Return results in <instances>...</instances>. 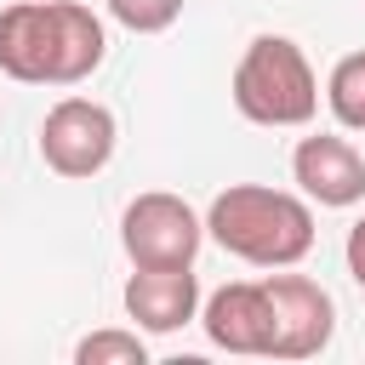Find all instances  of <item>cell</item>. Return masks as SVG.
Masks as SVG:
<instances>
[{
  "mask_svg": "<svg viewBox=\"0 0 365 365\" xmlns=\"http://www.w3.org/2000/svg\"><path fill=\"white\" fill-rule=\"evenodd\" d=\"M103 57V17L80 0H11L0 11V74L17 86H80Z\"/></svg>",
  "mask_w": 365,
  "mask_h": 365,
  "instance_id": "6da1fadb",
  "label": "cell"
},
{
  "mask_svg": "<svg viewBox=\"0 0 365 365\" xmlns=\"http://www.w3.org/2000/svg\"><path fill=\"white\" fill-rule=\"evenodd\" d=\"M205 234L251 268H297L314 251V200L268 182H228L205 211Z\"/></svg>",
  "mask_w": 365,
  "mask_h": 365,
  "instance_id": "7a4b0ae2",
  "label": "cell"
},
{
  "mask_svg": "<svg viewBox=\"0 0 365 365\" xmlns=\"http://www.w3.org/2000/svg\"><path fill=\"white\" fill-rule=\"evenodd\" d=\"M234 108L251 125H308L319 114V80L297 40L257 34L234 63Z\"/></svg>",
  "mask_w": 365,
  "mask_h": 365,
  "instance_id": "3957f363",
  "label": "cell"
},
{
  "mask_svg": "<svg viewBox=\"0 0 365 365\" xmlns=\"http://www.w3.org/2000/svg\"><path fill=\"white\" fill-rule=\"evenodd\" d=\"M205 240V217L165 188H148L125 205L120 217V245L131 257V268H194Z\"/></svg>",
  "mask_w": 365,
  "mask_h": 365,
  "instance_id": "277c9868",
  "label": "cell"
},
{
  "mask_svg": "<svg viewBox=\"0 0 365 365\" xmlns=\"http://www.w3.org/2000/svg\"><path fill=\"white\" fill-rule=\"evenodd\" d=\"M114 143H120L114 108L97 103V97H63L40 120V160L57 177H74V182L80 177H97L114 160Z\"/></svg>",
  "mask_w": 365,
  "mask_h": 365,
  "instance_id": "5b68a950",
  "label": "cell"
},
{
  "mask_svg": "<svg viewBox=\"0 0 365 365\" xmlns=\"http://www.w3.org/2000/svg\"><path fill=\"white\" fill-rule=\"evenodd\" d=\"M268 302H274V354L268 359H314L325 354L336 331V302L319 279L308 274H268Z\"/></svg>",
  "mask_w": 365,
  "mask_h": 365,
  "instance_id": "8992f818",
  "label": "cell"
},
{
  "mask_svg": "<svg viewBox=\"0 0 365 365\" xmlns=\"http://www.w3.org/2000/svg\"><path fill=\"white\" fill-rule=\"evenodd\" d=\"M200 325L222 354H274V302L262 279H228L200 302Z\"/></svg>",
  "mask_w": 365,
  "mask_h": 365,
  "instance_id": "52a82bcc",
  "label": "cell"
},
{
  "mask_svg": "<svg viewBox=\"0 0 365 365\" xmlns=\"http://www.w3.org/2000/svg\"><path fill=\"white\" fill-rule=\"evenodd\" d=\"M291 177H297V188H302L314 205H331V211L365 200V154H359L348 137H336V131L302 137V143L291 148Z\"/></svg>",
  "mask_w": 365,
  "mask_h": 365,
  "instance_id": "ba28073f",
  "label": "cell"
},
{
  "mask_svg": "<svg viewBox=\"0 0 365 365\" xmlns=\"http://www.w3.org/2000/svg\"><path fill=\"white\" fill-rule=\"evenodd\" d=\"M125 314L137 319V331H182L188 319H200V279L194 268H137L125 279Z\"/></svg>",
  "mask_w": 365,
  "mask_h": 365,
  "instance_id": "9c48e42d",
  "label": "cell"
},
{
  "mask_svg": "<svg viewBox=\"0 0 365 365\" xmlns=\"http://www.w3.org/2000/svg\"><path fill=\"white\" fill-rule=\"evenodd\" d=\"M325 103H331L342 131H365V51L336 57V68L325 80Z\"/></svg>",
  "mask_w": 365,
  "mask_h": 365,
  "instance_id": "30bf717a",
  "label": "cell"
},
{
  "mask_svg": "<svg viewBox=\"0 0 365 365\" xmlns=\"http://www.w3.org/2000/svg\"><path fill=\"white\" fill-rule=\"evenodd\" d=\"M74 359H80V365H143V359H148V348H143V336H137V331L108 325V331L80 336V342H74Z\"/></svg>",
  "mask_w": 365,
  "mask_h": 365,
  "instance_id": "8fae6325",
  "label": "cell"
},
{
  "mask_svg": "<svg viewBox=\"0 0 365 365\" xmlns=\"http://www.w3.org/2000/svg\"><path fill=\"white\" fill-rule=\"evenodd\" d=\"M103 6H108V17H114L120 29H131V34H165V29L182 17L188 0H103Z\"/></svg>",
  "mask_w": 365,
  "mask_h": 365,
  "instance_id": "7c38bea8",
  "label": "cell"
},
{
  "mask_svg": "<svg viewBox=\"0 0 365 365\" xmlns=\"http://www.w3.org/2000/svg\"><path fill=\"white\" fill-rule=\"evenodd\" d=\"M342 257H348V274H354V285L365 291V217L348 228V240H342Z\"/></svg>",
  "mask_w": 365,
  "mask_h": 365,
  "instance_id": "4fadbf2b",
  "label": "cell"
}]
</instances>
